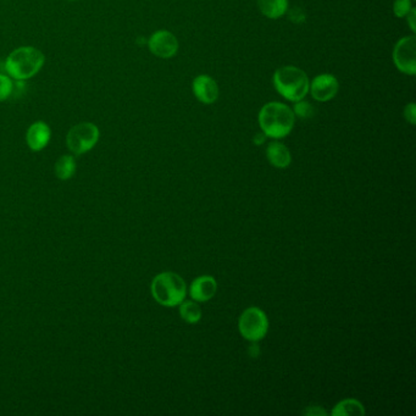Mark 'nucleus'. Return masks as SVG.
<instances>
[{
  "label": "nucleus",
  "mask_w": 416,
  "mask_h": 416,
  "mask_svg": "<svg viewBox=\"0 0 416 416\" xmlns=\"http://www.w3.org/2000/svg\"><path fill=\"white\" fill-rule=\"evenodd\" d=\"M152 295L160 305L173 308L181 304L186 295L187 286L182 277L175 272H161L153 279L150 286Z\"/></svg>",
  "instance_id": "4"
},
{
  "label": "nucleus",
  "mask_w": 416,
  "mask_h": 416,
  "mask_svg": "<svg viewBox=\"0 0 416 416\" xmlns=\"http://www.w3.org/2000/svg\"><path fill=\"white\" fill-rule=\"evenodd\" d=\"M178 41L176 36L166 29H159L153 33L148 39L150 53L161 59H170L178 52Z\"/></svg>",
  "instance_id": "8"
},
{
  "label": "nucleus",
  "mask_w": 416,
  "mask_h": 416,
  "mask_svg": "<svg viewBox=\"0 0 416 416\" xmlns=\"http://www.w3.org/2000/svg\"><path fill=\"white\" fill-rule=\"evenodd\" d=\"M407 22L409 25V27L412 29V33L416 32V9L415 8H412L409 13H408L407 16Z\"/></svg>",
  "instance_id": "23"
},
{
  "label": "nucleus",
  "mask_w": 416,
  "mask_h": 416,
  "mask_svg": "<svg viewBox=\"0 0 416 416\" xmlns=\"http://www.w3.org/2000/svg\"><path fill=\"white\" fill-rule=\"evenodd\" d=\"M274 87L283 98L295 103L308 95L310 81L305 71L300 67L282 66L274 74Z\"/></svg>",
  "instance_id": "3"
},
{
  "label": "nucleus",
  "mask_w": 416,
  "mask_h": 416,
  "mask_svg": "<svg viewBox=\"0 0 416 416\" xmlns=\"http://www.w3.org/2000/svg\"><path fill=\"white\" fill-rule=\"evenodd\" d=\"M412 1H414V0H412Z\"/></svg>",
  "instance_id": "27"
},
{
  "label": "nucleus",
  "mask_w": 416,
  "mask_h": 416,
  "mask_svg": "<svg viewBox=\"0 0 416 416\" xmlns=\"http://www.w3.org/2000/svg\"><path fill=\"white\" fill-rule=\"evenodd\" d=\"M217 290V283L213 276L196 277L189 287V295L193 300L198 303H206L208 300H213Z\"/></svg>",
  "instance_id": "12"
},
{
  "label": "nucleus",
  "mask_w": 416,
  "mask_h": 416,
  "mask_svg": "<svg viewBox=\"0 0 416 416\" xmlns=\"http://www.w3.org/2000/svg\"><path fill=\"white\" fill-rule=\"evenodd\" d=\"M259 10L269 19L282 18L288 11V0H257Z\"/></svg>",
  "instance_id": "14"
},
{
  "label": "nucleus",
  "mask_w": 416,
  "mask_h": 416,
  "mask_svg": "<svg viewBox=\"0 0 416 416\" xmlns=\"http://www.w3.org/2000/svg\"><path fill=\"white\" fill-rule=\"evenodd\" d=\"M304 414H305V415H314V416L328 415V412H325V410H323V408H318V407L308 408V409H307V410H305Z\"/></svg>",
  "instance_id": "24"
},
{
  "label": "nucleus",
  "mask_w": 416,
  "mask_h": 416,
  "mask_svg": "<svg viewBox=\"0 0 416 416\" xmlns=\"http://www.w3.org/2000/svg\"><path fill=\"white\" fill-rule=\"evenodd\" d=\"M393 62L397 70L408 76L416 74V37L405 36L401 38L393 49Z\"/></svg>",
  "instance_id": "7"
},
{
  "label": "nucleus",
  "mask_w": 416,
  "mask_h": 416,
  "mask_svg": "<svg viewBox=\"0 0 416 416\" xmlns=\"http://www.w3.org/2000/svg\"><path fill=\"white\" fill-rule=\"evenodd\" d=\"M46 62V56L34 47H20L5 60V70L16 81H26L37 75Z\"/></svg>",
  "instance_id": "2"
},
{
  "label": "nucleus",
  "mask_w": 416,
  "mask_h": 416,
  "mask_svg": "<svg viewBox=\"0 0 416 416\" xmlns=\"http://www.w3.org/2000/svg\"><path fill=\"white\" fill-rule=\"evenodd\" d=\"M290 19L295 24H302V22H304V13L300 8H293V9L290 10Z\"/></svg>",
  "instance_id": "22"
},
{
  "label": "nucleus",
  "mask_w": 416,
  "mask_h": 416,
  "mask_svg": "<svg viewBox=\"0 0 416 416\" xmlns=\"http://www.w3.org/2000/svg\"><path fill=\"white\" fill-rule=\"evenodd\" d=\"M293 112H295V117H300L302 120H307V119H311L315 114V109L313 105L302 99L300 102H295V107L292 108Z\"/></svg>",
  "instance_id": "18"
},
{
  "label": "nucleus",
  "mask_w": 416,
  "mask_h": 416,
  "mask_svg": "<svg viewBox=\"0 0 416 416\" xmlns=\"http://www.w3.org/2000/svg\"><path fill=\"white\" fill-rule=\"evenodd\" d=\"M76 160L72 155H62L59 159L56 160L55 163V175L56 177L61 180V181H66L70 180L76 173Z\"/></svg>",
  "instance_id": "16"
},
{
  "label": "nucleus",
  "mask_w": 416,
  "mask_h": 416,
  "mask_svg": "<svg viewBox=\"0 0 416 416\" xmlns=\"http://www.w3.org/2000/svg\"><path fill=\"white\" fill-rule=\"evenodd\" d=\"M70 1H76V0H70Z\"/></svg>",
  "instance_id": "26"
},
{
  "label": "nucleus",
  "mask_w": 416,
  "mask_h": 416,
  "mask_svg": "<svg viewBox=\"0 0 416 416\" xmlns=\"http://www.w3.org/2000/svg\"><path fill=\"white\" fill-rule=\"evenodd\" d=\"M333 416H363L365 415V409L359 401L349 398L336 404L331 412Z\"/></svg>",
  "instance_id": "15"
},
{
  "label": "nucleus",
  "mask_w": 416,
  "mask_h": 416,
  "mask_svg": "<svg viewBox=\"0 0 416 416\" xmlns=\"http://www.w3.org/2000/svg\"><path fill=\"white\" fill-rule=\"evenodd\" d=\"M180 315L183 321L188 323H196L201 321V309L196 300H183L180 304Z\"/></svg>",
  "instance_id": "17"
},
{
  "label": "nucleus",
  "mask_w": 416,
  "mask_h": 416,
  "mask_svg": "<svg viewBox=\"0 0 416 416\" xmlns=\"http://www.w3.org/2000/svg\"><path fill=\"white\" fill-rule=\"evenodd\" d=\"M404 119L407 120L409 123L415 125L416 123V105L414 103L408 104L407 107L404 108Z\"/></svg>",
  "instance_id": "21"
},
{
  "label": "nucleus",
  "mask_w": 416,
  "mask_h": 416,
  "mask_svg": "<svg viewBox=\"0 0 416 416\" xmlns=\"http://www.w3.org/2000/svg\"><path fill=\"white\" fill-rule=\"evenodd\" d=\"M239 333L249 342L262 341L269 331L267 314L257 307L246 309L239 320Z\"/></svg>",
  "instance_id": "6"
},
{
  "label": "nucleus",
  "mask_w": 416,
  "mask_h": 416,
  "mask_svg": "<svg viewBox=\"0 0 416 416\" xmlns=\"http://www.w3.org/2000/svg\"><path fill=\"white\" fill-rule=\"evenodd\" d=\"M51 138H52V130L44 121L33 122L26 132L28 148L33 152H41L44 149L49 145Z\"/></svg>",
  "instance_id": "11"
},
{
  "label": "nucleus",
  "mask_w": 416,
  "mask_h": 416,
  "mask_svg": "<svg viewBox=\"0 0 416 416\" xmlns=\"http://www.w3.org/2000/svg\"><path fill=\"white\" fill-rule=\"evenodd\" d=\"M100 131L92 122H81L70 128L66 136V145L75 155L86 154L98 143Z\"/></svg>",
  "instance_id": "5"
},
{
  "label": "nucleus",
  "mask_w": 416,
  "mask_h": 416,
  "mask_svg": "<svg viewBox=\"0 0 416 416\" xmlns=\"http://www.w3.org/2000/svg\"><path fill=\"white\" fill-rule=\"evenodd\" d=\"M267 138V135L264 132H257V133H255V136L253 137V143L255 145H264Z\"/></svg>",
  "instance_id": "25"
},
{
  "label": "nucleus",
  "mask_w": 416,
  "mask_h": 416,
  "mask_svg": "<svg viewBox=\"0 0 416 416\" xmlns=\"http://www.w3.org/2000/svg\"><path fill=\"white\" fill-rule=\"evenodd\" d=\"M267 158L269 163L277 168H286L292 163L290 149L279 140H274L267 145Z\"/></svg>",
  "instance_id": "13"
},
{
  "label": "nucleus",
  "mask_w": 416,
  "mask_h": 416,
  "mask_svg": "<svg viewBox=\"0 0 416 416\" xmlns=\"http://www.w3.org/2000/svg\"><path fill=\"white\" fill-rule=\"evenodd\" d=\"M193 93L196 98L201 103L209 104L215 103L220 95V89L216 83V81L209 75L196 76L193 80L192 84Z\"/></svg>",
  "instance_id": "10"
},
{
  "label": "nucleus",
  "mask_w": 416,
  "mask_h": 416,
  "mask_svg": "<svg viewBox=\"0 0 416 416\" xmlns=\"http://www.w3.org/2000/svg\"><path fill=\"white\" fill-rule=\"evenodd\" d=\"M13 92H14V81L11 80L9 75L0 74V103L8 100Z\"/></svg>",
  "instance_id": "19"
},
{
  "label": "nucleus",
  "mask_w": 416,
  "mask_h": 416,
  "mask_svg": "<svg viewBox=\"0 0 416 416\" xmlns=\"http://www.w3.org/2000/svg\"><path fill=\"white\" fill-rule=\"evenodd\" d=\"M257 121L267 138L281 140L288 136L293 130L295 112L287 104L270 102L260 109Z\"/></svg>",
  "instance_id": "1"
},
{
  "label": "nucleus",
  "mask_w": 416,
  "mask_h": 416,
  "mask_svg": "<svg viewBox=\"0 0 416 416\" xmlns=\"http://www.w3.org/2000/svg\"><path fill=\"white\" fill-rule=\"evenodd\" d=\"M412 9V0H394L393 3V14L396 18L403 19Z\"/></svg>",
  "instance_id": "20"
},
{
  "label": "nucleus",
  "mask_w": 416,
  "mask_h": 416,
  "mask_svg": "<svg viewBox=\"0 0 416 416\" xmlns=\"http://www.w3.org/2000/svg\"><path fill=\"white\" fill-rule=\"evenodd\" d=\"M338 90H340L338 80L336 76L331 74H321L314 77L309 87V92L311 94V97L320 103H326L333 100L338 93Z\"/></svg>",
  "instance_id": "9"
}]
</instances>
